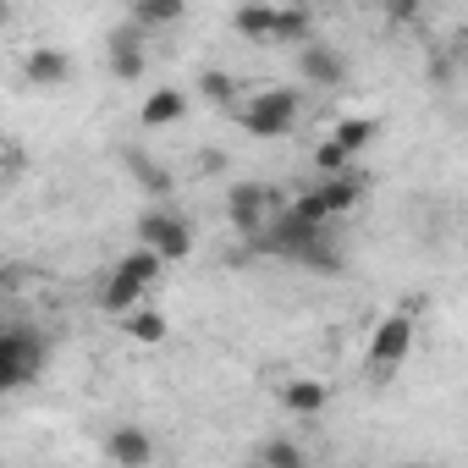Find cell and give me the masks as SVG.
Instances as JSON below:
<instances>
[{"label":"cell","mask_w":468,"mask_h":468,"mask_svg":"<svg viewBox=\"0 0 468 468\" xmlns=\"http://www.w3.org/2000/svg\"><path fill=\"white\" fill-rule=\"evenodd\" d=\"M72 72H78V61H72L61 45H34V50L23 56L28 89H61V83H72Z\"/></svg>","instance_id":"8992f818"},{"label":"cell","mask_w":468,"mask_h":468,"mask_svg":"<svg viewBox=\"0 0 468 468\" xmlns=\"http://www.w3.org/2000/svg\"><path fill=\"white\" fill-rule=\"evenodd\" d=\"M314 171H320V182H331V176H353V154L336 149L331 138H320V144H314Z\"/></svg>","instance_id":"7402d4cb"},{"label":"cell","mask_w":468,"mask_h":468,"mask_svg":"<svg viewBox=\"0 0 468 468\" xmlns=\"http://www.w3.org/2000/svg\"><path fill=\"white\" fill-rule=\"evenodd\" d=\"M375 138H380V122H369V116H342V122L331 127V144H336V149H347V154L369 149Z\"/></svg>","instance_id":"ac0fdd59"},{"label":"cell","mask_w":468,"mask_h":468,"mask_svg":"<svg viewBox=\"0 0 468 468\" xmlns=\"http://www.w3.org/2000/svg\"><path fill=\"white\" fill-rule=\"evenodd\" d=\"M122 331H127V342H144V347H160L165 336H171V320L160 314V309H133V314H122Z\"/></svg>","instance_id":"5bb4252c"},{"label":"cell","mask_w":468,"mask_h":468,"mask_svg":"<svg viewBox=\"0 0 468 468\" xmlns=\"http://www.w3.org/2000/svg\"><path fill=\"white\" fill-rule=\"evenodd\" d=\"M144 298H149V292H144V287H133V282H127V276H116V271H111V276H105V287H100V309H105L111 320H122V314L144 309Z\"/></svg>","instance_id":"4fadbf2b"},{"label":"cell","mask_w":468,"mask_h":468,"mask_svg":"<svg viewBox=\"0 0 468 468\" xmlns=\"http://www.w3.org/2000/svg\"><path fill=\"white\" fill-rule=\"evenodd\" d=\"M271 193L260 187V182H238L226 193V220H231V231L238 238H265V226H271Z\"/></svg>","instance_id":"5b68a950"},{"label":"cell","mask_w":468,"mask_h":468,"mask_svg":"<svg viewBox=\"0 0 468 468\" xmlns=\"http://www.w3.org/2000/svg\"><path fill=\"white\" fill-rule=\"evenodd\" d=\"M260 468H309V452L292 441V435H265L260 452H254Z\"/></svg>","instance_id":"e0dca14e"},{"label":"cell","mask_w":468,"mask_h":468,"mask_svg":"<svg viewBox=\"0 0 468 468\" xmlns=\"http://www.w3.org/2000/svg\"><path fill=\"white\" fill-rule=\"evenodd\" d=\"M144 67H149V56H144L138 34H116V39H111V72H116L122 83H138Z\"/></svg>","instance_id":"9a60e30c"},{"label":"cell","mask_w":468,"mask_h":468,"mask_svg":"<svg viewBox=\"0 0 468 468\" xmlns=\"http://www.w3.org/2000/svg\"><path fill=\"white\" fill-rule=\"evenodd\" d=\"M0 28H6V0H0Z\"/></svg>","instance_id":"d4e9b609"},{"label":"cell","mask_w":468,"mask_h":468,"mask_svg":"<svg viewBox=\"0 0 468 468\" xmlns=\"http://www.w3.org/2000/svg\"><path fill=\"white\" fill-rule=\"evenodd\" d=\"M133 23H138V28L182 23V0H133Z\"/></svg>","instance_id":"44dd1931"},{"label":"cell","mask_w":468,"mask_h":468,"mask_svg":"<svg viewBox=\"0 0 468 468\" xmlns=\"http://www.w3.org/2000/svg\"><path fill=\"white\" fill-rule=\"evenodd\" d=\"M309 34H314V12L309 6H276L271 45H309Z\"/></svg>","instance_id":"7c38bea8"},{"label":"cell","mask_w":468,"mask_h":468,"mask_svg":"<svg viewBox=\"0 0 468 468\" xmlns=\"http://www.w3.org/2000/svg\"><path fill=\"white\" fill-rule=\"evenodd\" d=\"M182 116H187V94H182V89H154V94L138 105V122H144L149 133H154V127H176Z\"/></svg>","instance_id":"8fae6325"},{"label":"cell","mask_w":468,"mask_h":468,"mask_svg":"<svg viewBox=\"0 0 468 468\" xmlns=\"http://www.w3.org/2000/svg\"><path fill=\"white\" fill-rule=\"evenodd\" d=\"M298 72H303V83H314V89H342L347 83V61L331 50V45H298Z\"/></svg>","instance_id":"52a82bcc"},{"label":"cell","mask_w":468,"mask_h":468,"mask_svg":"<svg viewBox=\"0 0 468 468\" xmlns=\"http://www.w3.org/2000/svg\"><path fill=\"white\" fill-rule=\"evenodd\" d=\"M138 249L160 254V265H176L193 254V226L176 209H144L138 215Z\"/></svg>","instance_id":"3957f363"},{"label":"cell","mask_w":468,"mask_h":468,"mask_svg":"<svg viewBox=\"0 0 468 468\" xmlns=\"http://www.w3.org/2000/svg\"><path fill=\"white\" fill-rule=\"evenodd\" d=\"M282 408L298 413V419H314V413L331 408V386L314 380V375H292V380H282Z\"/></svg>","instance_id":"9c48e42d"},{"label":"cell","mask_w":468,"mask_h":468,"mask_svg":"<svg viewBox=\"0 0 468 468\" xmlns=\"http://www.w3.org/2000/svg\"><path fill=\"white\" fill-rule=\"evenodd\" d=\"M50 364V342L34 325H0V391H17L39 380Z\"/></svg>","instance_id":"6da1fadb"},{"label":"cell","mask_w":468,"mask_h":468,"mask_svg":"<svg viewBox=\"0 0 468 468\" xmlns=\"http://www.w3.org/2000/svg\"><path fill=\"white\" fill-rule=\"evenodd\" d=\"M198 94L209 105H231V100H238V78L220 72V67H209V72H198Z\"/></svg>","instance_id":"603a6c76"},{"label":"cell","mask_w":468,"mask_h":468,"mask_svg":"<svg viewBox=\"0 0 468 468\" xmlns=\"http://www.w3.org/2000/svg\"><path fill=\"white\" fill-rule=\"evenodd\" d=\"M105 457H111L116 468H149V463H154V435L138 430V424H116V430L105 435Z\"/></svg>","instance_id":"ba28073f"},{"label":"cell","mask_w":468,"mask_h":468,"mask_svg":"<svg viewBox=\"0 0 468 468\" xmlns=\"http://www.w3.org/2000/svg\"><path fill=\"white\" fill-rule=\"evenodd\" d=\"M413 336H419V331H413V314H408V309L386 314V320L369 331V347H364V353H369V375L386 380L391 369H402V358L413 353Z\"/></svg>","instance_id":"277c9868"},{"label":"cell","mask_w":468,"mask_h":468,"mask_svg":"<svg viewBox=\"0 0 468 468\" xmlns=\"http://www.w3.org/2000/svg\"><path fill=\"white\" fill-rule=\"evenodd\" d=\"M116 276H127L133 287H160V276H165V265H160V254H149V249H127L122 260H116Z\"/></svg>","instance_id":"2e32d148"},{"label":"cell","mask_w":468,"mask_h":468,"mask_svg":"<svg viewBox=\"0 0 468 468\" xmlns=\"http://www.w3.org/2000/svg\"><path fill=\"white\" fill-rule=\"evenodd\" d=\"M292 265H303V271H314V276H342L347 265H342V249L331 243V238H320V243H309Z\"/></svg>","instance_id":"ffe728a7"},{"label":"cell","mask_w":468,"mask_h":468,"mask_svg":"<svg viewBox=\"0 0 468 468\" xmlns=\"http://www.w3.org/2000/svg\"><path fill=\"white\" fill-rule=\"evenodd\" d=\"M133 171H138V182H144L149 193H160V198L171 193V171H165V165H154V160H144V154H133Z\"/></svg>","instance_id":"cb8c5ba5"},{"label":"cell","mask_w":468,"mask_h":468,"mask_svg":"<svg viewBox=\"0 0 468 468\" xmlns=\"http://www.w3.org/2000/svg\"><path fill=\"white\" fill-rule=\"evenodd\" d=\"M303 116V94L298 89H260L238 105V122L249 138H287Z\"/></svg>","instance_id":"7a4b0ae2"},{"label":"cell","mask_w":468,"mask_h":468,"mask_svg":"<svg viewBox=\"0 0 468 468\" xmlns=\"http://www.w3.org/2000/svg\"><path fill=\"white\" fill-rule=\"evenodd\" d=\"M271 23H276V6H238L231 12V28L254 45H271Z\"/></svg>","instance_id":"d6986e66"},{"label":"cell","mask_w":468,"mask_h":468,"mask_svg":"<svg viewBox=\"0 0 468 468\" xmlns=\"http://www.w3.org/2000/svg\"><path fill=\"white\" fill-rule=\"evenodd\" d=\"M309 193L320 198L325 220H342V215L358 209V198H364V176H358V171H353V176H331V182H314Z\"/></svg>","instance_id":"30bf717a"}]
</instances>
